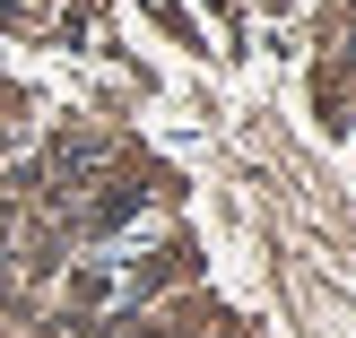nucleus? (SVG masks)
I'll return each instance as SVG.
<instances>
[{
    "mask_svg": "<svg viewBox=\"0 0 356 338\" xmlns=\"http://www.w3.org/2000/svg\"><path fill=\"white\" fill-rule=\"evenodd\" d=\"M0 338H356V0H0Z\"/></svg>",
    "mask_w": 356,
    "mask_h": 338,
    "instance_id": "obj_1",
    "label": "nucleus"
}]
</instances>
